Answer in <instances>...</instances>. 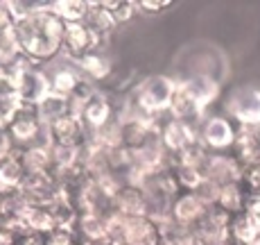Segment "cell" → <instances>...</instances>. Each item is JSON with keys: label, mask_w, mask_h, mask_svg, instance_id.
Returning <instances> with one entry per match:
<instances>
[{"label": "cell", "mask_w": 260, "mask_h": 245, "mask_svg": "<svg viewBox=\"0 0 260 245\" xmlns=\"http://www.w3.org/2000/svg\"><path fill=\"white\" fill-rule=\"evenodd\" d=\"M174 89H177V79L168 75H152L138 84L132 107L145 116H163L170 109Z\"/></svg>", "instance_id": "cell-1"}, {"label": "cell", "mask_w": 260, "mask_h": 245, "mask_svg": "<svg viewBox=\"0 0 260 245\" xmlns=\"http://www.w3.org/2000/svg\"><path fill=\"white\" fill-rule=\"evenodd\" d=\"M12 82H14V96L21 100L23 107H37L52 91L48 71L29 64L27 59H21L16 66H12Z\"/></svg>", "instance_id": "cell-2"}, {"label": "cell", "mask_w": 260, "mask_h": 245, "mask_svg": "<svg viewBox=\"0 0 260 245\" xmlns=\"http://www.w3.org/2000/svg\"><path fill=\"white\" fill-rule=\"evenodd\" d=\"M107 37H100L98 32H93L86 23H66V34H63V50L61 59L73 62L84 55H102V50L107 48Z\"/></svg>", "instance_id": "cell-3"}, {"label": "cell", "mask_w": 260, "mask_h": 245, "mask_svg": "<svg viewBox=\"0 0 260 245\" xmlns=\"http://www.w3.org/2000/svg\"><path fill=\"white\" fill-rule=\"evenodd\" d=\"M229 118L238 123V127H258L260 125V89L240 87L226 100Z\"/></svg>", "instance_id": "cell-4"}, {"label": "cell", "mask_w": 260, "mask_h": 245, "mask_svg": "<svg viewBox=\"0 0 260 245\" xmlns=\"http://www.w3.org/2000/svg\"><path fill=\"white\" fill-rule=\"evenodd\" d=\"M238 137V125L226 116H206L199 125V141L211 152L233 148Z\"/></svg>", "instance_id": "cell-5"}, {"label": "cell", "mask_w": 260, "mask_h": 245, "mask_svg": "<svg viewBox=\"0 0 260 245\" xmlns=\"http://www.w3.org/2000/svg\"><path fill=\"white\" fill-rule=\"evenodd\" d=\"M73 112H77L82 116L84 125L88 132H100L102 127H107L111 121H116V109H113L111 100L104 96L102 91H95L93 96H88L84 102H79L77 107H73Z\"/></svg>", "instance_id": "cell-6"}, {"label": "cell", "mask_w": 260, "mask_h": 245, "mask_svg": "<svg viewBox=\"0 0 260 245\" xmlns=\"http://www.w3.org/2000/svg\"><path fill=\"white\" fill-rule=\"evenodd\" d=\"M50 132H52V146H71L82 150L88 141V129L84 125L82 116L77 112H68L54 123H50Z\"/></svg>", "instance_id": "cell-7"}, {"label": "cell", "mask_w": 260, "mask_h": 245, "mask_svg": "<svg viewBox=\"0 0 260 245\" xmlns=\"http://www.w3.org/2000/svg\"><path fill=\"white\" fill-rule=\"evenodd\" d=\"M199 125L202 123H190V121H179V118H168L161 132V146L168 152L181 154L183 150L199 143Z\"/></svg>", "instance_id": "cell-8"}, {"label": "cell", "mask_w": 260, "mask_h": 245, "mask_svg": "<svg viewBox=\"0 0 260 245\" xmlns=\"http://www.w3.org/2000/svg\"><path fill=\"white\" fill-rule=\"evenodd\" d=\"M211 211V204L206 202L202 196L197 193H181L172 204V221L179 225V227H186V229H197L202 221L208 216Z\"/></svg>", "instance_id": "cell-9"}, {"label": "cell", "mask_w": 260, "mask_h": 245, "mask_svg": "<svg viewBox=\"0 0 260 245\" xmlns=\"http://www.w3.org/2000/svg\"><path fill=\"white\" fill-rule=\"evenodd\" d=\"M244 166L238 161L233 154H222L213 152L206 166V179L215 182L217 186H229V184H240L242 182Z\"/></svg>", "instance_id": "cell-10"}, {"label": "cell", "mask_w": 260, "mask_h": 245, "mask_svg": "<svg viewBox=\"0 0 260 245\" xmlns=\"http://www.w3.org/2000/svg\"><path fill=\"white\" fill-rule=\"evenodd\" d=\"M127 245H163V229L152 216L129 218L127 216V232L124 241Z\"/></svg>", "instance_id": "cell-11"}, {"label": "cell", "mask_w": 260, "mask_h": 245, "mask_svg": "<svg viewBox=\"0 0 260 245\" xmlns=\"http://www.w3.org/2000/svg\"><path fill=\"white\" fill-rule=\"evenodd\" d=\"M46 71H48V77H50V89H52L54 93L66 96V98H73L79 79L84 77L71 62H66V59H61V57H59L54 64H50V68H46Z\"/></svg>", "instance_id": "cell-12"}, {"label": "cell", "mask_w": 260, "mask_h": 245, "mask_svg": "<svg viewBox=\"0 0 260 245\" xmlns=\"http://www.w3.org/2000/svg\"><path fill=\"white\" fill-rule=\"evenodd\" d=\"M116 211L122 213V216H129V218L149 216V200L141 186L124 184L122 191H120L116 198Z\"/></svg>", "instance_id": "cell-13"}, {"label": "cell", "mask_w": 260, "mask_h": 245, "mask_svg": "<svg viewBox=\"0 0 260 245\" xmlns=\"http://www.w3.org/2000/svg\"><path fill=\"white\" fill-rule=\"evenodd\" d=\"M183 84H186V89L190 91V96H192V100L197 102V107L202 109V112H206L208 104H211L213 100L219 96V84H217V79L211 77L208 73L192 75V77L183 79Z\"/></svg>", "instance_id": "cell-14"}, {"label": "cell", "mask_w": 260, "mask_h": 245, "mask_svg": "<svg viewBox=\"0 0 260 245\" xmlns=\"http://www.w3.org/2000/svg\"><path fill=\"white\" fill-rule=\"evenodd\" d=\"M25 175H27V171H25V166L21 161V152L14 148V152L5 161H0V186H3V191L7 196L9 193H18Z\"/></svg>", "instance_id": "cell-15"}, {"label": "cell", "mask_w": 260, "mask_h": 245, "mask_svg": "<svg viewBox=\"0 0 260 245\" xmlns=\"http://www.w3.org/2000/svg\"><path fill=\"white\" fill-rule=\"evenodd\" d=\"M71 64L86 79H91V82H102V79H107L109 75H111V62H109L104 55H98V52L77 57V59H73Z\"/></svg>", "instance_id": "cell-16"}, {"label": "cell", "mask_w": 260, "mask_h": 245, "mask_svg": "<svg viewBox=\"0 0 260 245\" xmlns=\"http://www.w3.org/2000/svg\"><path fill=\"white\" fill-rule=\"evenodd\" d=\"M68 112H73V100L61 96V93H54V91H50L48 96L37 104L39 118H41L43 123H48V125L54 123L57 118H61L63 114H68Z\"/></svg>", "instance_id": "cell-17"}, {"label": "cell", "mask_w": 260, "mask_h": 245, "mask_svg": "<svg viewBox=\"0 0 260 245\" xmlns=\"http://www.w3.org/2000/svg\"><path fill=\"white\" fill-rule=\"evenodd\" d=\"M249 198L244 193V188L240 184H229V186H222L219 188V196H217V207H222L224 211H229L231 216H240V213L247 211V204H249Z\"/></svg>", "instance_id": "cell-18"}, {"label": "cell", "mask_w": 260, "mask_h": 245, "mask_svg": "<svg viewBox=\"0 0 260 245\" xmlns=\"http://www.w3.org/2000/svg\"><path fill=\"white\" fill-rule=\"evenodd\" d=\"M84 23H86L93 32H98L100 37H107V39H109V34L118 28L116 18H113L111 9L107 7V3H91V9H88V16Z\"/></svg>", "instance_id": "cell-19"}, {"label": "cell", "mask_w": 260, "mask_h": 245, "mask_svg": "<svg viewBox=\"0 0 260 245\" xmlns=\"http://www.w3.org/2000/svg\"><path fill=\"white\" fill-rule=\"evenodd\" d=\"M21 213L29 225V232H37V234L48 236V234H52L54 229H57V221H54L52 209L50 207H27V204H25Z\"/></svg>", "instance_id": "cell-20"}, {"label": "cell", "mask_w": 260, "mask_h": 245, "mask_svg": "<svg viewBox=\"0 0 260 245\" xmlns=\"http://www.w3.org/2000/svg\"><path fill=\"white\" fill-rule=\"evenodd\" d=\"M79 238L98 245L102 241H107V229H104V218L93 216V213H79L77 218V227H75Z\"/></svg>", "instance_id": "cell-21"}, {"label": "cell", "mask_w": 260, "mask_h": 245, "mask_svg": "<svg viewBox=\"0 0 260 245\" xmlns=\"http://www.w3.org/2000/svg\"><path fill=\"white\" fill-rule=\"evenodd\" d=\"M21 152V161L27 173H46L52 171V154H50V148L46 146H29L18 150Z\"/></svg>", "instance_id": "cell-22"}, {"label": "cell", "mask_w": 260, "mask_h": 245, "mask_svg": "<svg viewBox=\"0 0 260 245\" xmlns=\"http://www.w3.org/2000/svg\"><path fill=\"white\" fill-rule=\"evenodd\" d=\"M50 7L63 23H84L91 3L88 0H57V3H50Z\"/></svg>", "instance_id": "cell-23"}, {"label": "cell", "mask_w": 260, "mask_h": 245, "mask_svg": "<svg viewBox=\"0 0 260 245\" xmlns=\"http://www.w3.org/2000/svg\"><path fill=\"white\" fill-rule=\"evenodd\" d=\"M258 234V229L251 225V221L247 218V213H240L231 221L229 227V241L236 245H249L253 241V236Z\"/></svg>", "instance_id": "cell-24"}, {"label": "cell", "mask_w": 260, "mask_h": 245, "mask_svg": "<svg viewBox=\"0 0 260 245\" xmlns=\"http://www.w3.org/2000/svg\"><path fill=\"white\" fill-rule=\"evenodd\" d=\"M23 112V102L14 93H0V129L9 132V127L14 125Z\"/></svg>", "instance_id": "cell-25"}, {"label": "cell", "mask_w": 260, "mask_h": 245, "mask_svg": "<svg viewBox=\"0 0 260 245\" xmlns=\"http://www.w3.org/2000/svg\"><path fill=\"white\" fill-rule=\"evenodd\" d=\"M174 177H177L179 186H181L183 193H197L202 188V184L206 182V175L199 168L192 166H177L174 168Z\"/></svg>", "instance_id": "cell-26"}, {"label": "cell", "mask_w": 260, "mask_h": 245, "mask_svg": "<svg viewBox=\"0 0 260 245\" xmlns=\"http://www.w3.org/2000/svg\"><path fill=\"white\" fill-rule=\"evenodd\" d=\"M240 186L244 188V193H247L249 198H260V159L249 164V166H244Z\"/></svg>", "instance_id": "cell-27"}, {"label": "cell", "mask_w": 260, "mask_h": 245, "mask_svg": "<svg viewBox=\"0 0 260 245\" xmlns=\"http://www.w3.org/2000/svg\"><path fill=\"white\" fill-rule=\"evenodd\" d=\"M107 7L111 9L118 25L129 23L132 18H136V14H138V5L132 3V0H113V3H107Z\"/></svg>", "instance_id": "cell-28"}, {"label": "cell", "mask_w": 260, "mask_h": 245, "mask_svg": "<svg viewBox=\"0 0 260 245\" xmlns=\"http://www.w3.org/2000/svg\"><path fill=\"white\" fill-rule=\"evenodd\" d=\"M50 154H52V171L59 166H68V164L82 159V150L71 148V146H57V143L50 148Z\"/></svg>", "instance_id": "cell-29"}, {"label": "cell", "mask_w": 260, "mask_h": 245, "mask_svg": "<svg viewBox=\"0 0 260 245\" xmlns=\"http://www.w3.org/2000/svg\"><path fill=\"white\" fill-rule=\"evenodd\" d=\"M77 232L68 227H57L52 234H48V245H75L77 241Z\"/></svg>", "instance_id": "cell-30"}, {"label": "cell", "mask_w": 260, "mask_h": 245, "mask_svg": "<svg viewBox=\"0 0 260 245\" xmlns=\"http://www.w3.org/2000/svg\"><path fill=\"white\" fill-rule=\"evenodd\" d=\"M136 5H138V14H145V16H149V14H161L172 7V3H152V0H141V3H136Z\"/></svg>", "instance_id": "cell-31"}, {"label": "cell", "mask_w": 260, "mask_h": 245, "mask_svg": "<svg viewBox=\"0 0 260 245\" xmlns=\"http://www.w3.org/2000/svg\"><path fill=\"white\" fill-rule=\"evenodd\" d=\"M14 28H16V21H14L7 3H0V34L9 32V30H14Z\"/></svg>", "instance_id": "cell-32"}, {"label": "cell", "mask_w": 260, "mask_h": 245, "mask_svg": "<svg viewBox=\"0 0 260 245\" xmlns=\"http://www.w3.org/2000/svg\"><path fill=\"white\" fill-rule=\"evenodd\" d=\"M247 218L251 221V225L260 232V198H251L247 204Z\"/></svg>", "instance_id": "cell-33"}, {"label": "cell", "mask_w": 260, "mask_h": 245, "mask_svg": "<svg viewBox=\"0 0 260 245\" xmlns=\"http://www.w3.org/2000/svg\"><path fill=\"white\" fill-rule=\"evenodd\" d=\"M12 152H14L12 137H9V132H5V129H0V161H5V159H7Z\"/></svg>", "instance_id": "cell-34"}, {"label": "cell", "mask_w": 260, "mask_h": 245, "mask_svg": "<svg viewBox=\"0 0 260 245\" xmlns=\"http://www.w3.org/2000/svg\"><path fill=\"white\" fill-rule=\"evenodd\" d=\"M75 245H93V243H88V241H84V238H77V241H75Z\"/></svg>", "instance_id": "cell-35"}, {"label": "cell", "mask_w": 260, "mask_h": 245, "mask_svg": "<svg viewBox=\"0 0 260 245\" xmlns=\"http://www.w3.org/2000/svg\"><path fill=\"white\" fill-rule=\"evenodd\" d=\"M5 196V191H3V186H0V198H3Z\"/></svg>", "instance_id": "cell-36"}]
</instances>
